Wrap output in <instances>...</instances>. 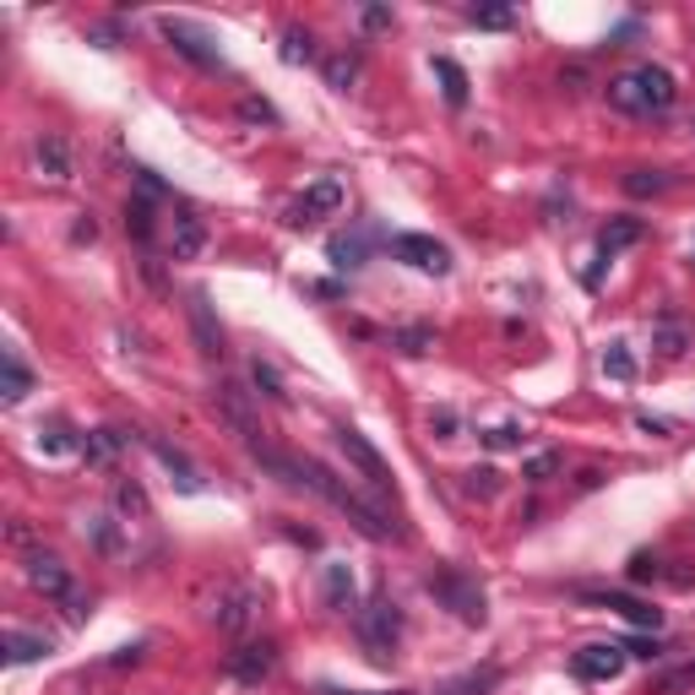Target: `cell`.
Listing matches in <instances>:
<instances>
[{"label": "cell", "mask_w": 695, "mask_h": 695, "mask_svg": "<svg viewBox=\"0 0 695 695\" xmlns=\"http://www.w3.org/2000/svg\"><path fill=\"white\" fill-rule=\"evenodd\" d=\"M674 99H680L674 77H669L663 66H652V60H641V66H630V71H619V77L609 82V104H614L619 115H636V120L674 109Z\"/></svg>", "instance_id": "1"}, {"label": "cell", "mask_w": 695, "mask_h": 695, "mask_svg": "<svg viewBox=\"0 0 695 695\" xmlns=\"http://www.w3.org/2000/svg\"><path fill=\"white\" fill-rule=\"evenodd\" d=\"M22 576H27V587H33V592H44L49 603H60V609H66V614L77 619V625L88 619L93 598H88V592L77 587L71 565H66L60 555H44V549H33V555H27V565H22Z\"/></svg>", "instance_id": "2"}, {"label": "cell", "mask_w": 695, "mask_h": 695, "mask_svg": "<svg viewBox=\"0 0 695 695\" xmlns=\"http://www.w3.org/2000/svg\"><path fill=\"white\" fill-rule=\"evenodd\" d=\"M262 614V592L251 581H218V592L207 598V625H218L223 636H245Z\"/></svg>", "instance_id": "3"}, {"label": "cell", "mask_w": 695, "mask_h": 695, "mask_svg": "<svg viewBox=\"0 0 695 695\" xmlns=\"http://www.w3.org/2000/svg\"><path fill=\"white\" fill-rule=\"evenodd\" d=\"M424 587H429V592H435V598H440V603H445V609H451V614L462 619V625H484V619H489L484 587H478L473 576H462V570L440 565V570H435V576H429Z\"/></svg>", "instance_id": "4"}, {"label": "cell", "mask_w": 695, "mask_h": 695, "mask_svg": "<svg viewBox=\"0 0 695 695\" xmlns=\"http://www.w3.org/2000/svg\"><path fill=\"white\" fill-rule=\"evenodd\" d=\"M212 408H218V418H223L251 451L267 445V440H262V424H256V392H245L240 381L218 375V381H212Z\"/></svg>", "instance_id": "5"}, {"label": "cell", "mask_w": 695, "mask_h": 695, "mask_svg": "<svg viewBox=\"0 0 695 695\" xmlns=\"http://www.w3.org/2000/svg\"><path fill=\"white\" fill-rule=\"evenodd\" d=\"M359 641L370 647L375 663H386V658L397 652V641H403V609H397L392 598H370V603L359 609Z\"/></svg>", "instance_id": "6"}, {"label": "cell", "mask_w": 695, "mask_h": 695, "mask_svg": "<svg viewBox=\"0 0 695 695\" xmlns=\"http://www.w3.org/2000/svg\"><path fill=\"white\" fill-rule=\"evenodd\" d=\"M158 27H163V38L174 44V55H185V60L201 66V71H223V49H218V38H212L201 22H190V16H163Z\"/></svg>", "instance_id": "7"}, {"label": "cell", "mask_w": 695, "mask_h": 695, "mask_svg": "<svg viewBox=\"0 0 695 695\" xmlns=\"http://www.w3.org/2000/svg\"><path fill=\"white\" fill-rule=\"evenodd\" d=\"M348 207V190L337 185V179H315V185H304L299 196H293V207H288V223L293 229H310V223H326V218H337Z\"/></svg>", "instance_id": "8"}, {"label": "cell", "mask_w": 695, "mask_h": 695, "mask_svg": "<svg viewBox=\"0 0 695 695\" xmlns=\"http://www.w3.org/2000/svg\"><path fill=\"white\" fill-rule=\"evenodd\" d=\"M625 663H630V652H625V647L598 641V647H581V652L570 658V674H576V680H587V685H609V680H619V674H625Z\"/></svg>", "instance_id": "9"}, {"label": "cell", "mask_w": 695, "mask_h": 695, "mask_svg": "<svg viewBox=\"0 0 695 695\" xmlns=\"http://www.w3.org/2000/svg\"><path fill=\"white\" fill-rule=\"evenodd\" d=\"M337 445H343V456H348V462H354V467L375 484V489H392V467H386V456H381V451H375V445L354 429V424H337Z\"/></svg>", "instance_id": "10"}, {"label": "cell", "mask_w": 695, "mask_h": 695, "mask_svg": "<svg viewBox=\"0 0 695 695\" xmlns=\"http://www.w3.org/2000/svg\"><path fill=\"white\" fill-rule=\"evenodd\" d=\"M223 669H229V680H240V685H267L273 669H278V647H273V641H245V647L229 652Z\"/></svg>", "instance_id": "11"}, {"label": "cell", "mask_w": 695, "mask_h": 695, "mask_svg": "<svg viewBox=\"0 0 695 695\" xmlns=\"http://www.w3.org/2000/svg\"><path fill=\"white\" fill-rule=\"evenodd\" d=\"M392 251H397V262H408L414 273H429V278H445V273H451V251H445L440 240H429V234H397Z\"/></svg>", "instance_id": "12"}, {"label": "cell", "mask_w": 695, "mask_h": 695, "mask_svg": "<svg viewBox=\"0 0 695 695\" xmlns=\"http://www.w3.org/2000/svg\"><path fill=\"white\" fill-rule=\"evenodd\" d=\"M33 169H38V179H55V185H66L71 174H77V158H71V141L66 137H44L33 141Z\"/></svg>", "instance_id": "13"}, {"label": "cell", "mask_w": 695, "mask_h": 695, "mask_svg": "<svg viewBox=\"0 0 695 695\" xmlns=\"http://www.w3.org/2000/svg\"><path fill=\"white\" fill-rule=\"evenodd\" d=\"M190 332H196V348H201V359H223V326H218V315H212V304H207V293L196 288L190 293Z\"/></svg>", "instance_id": "14"}, {"label": "cell", "mask_w": 695, "mask_h": 695, "mask_svg": "<svg viewBox=\"0 0 695 695\" xmlns=\"http://www.w3.org/2000/svg\"><path fill=\"white\" fill-rule=\"evenodd\" d=\"M587 603H598V609H614L619 619H630V625H641V630H658V625H663V614H658L652 603H641V598H625V592H592Z\"/></svg>", "instance_id": "15"}, {"label": "cell", "mask_w": 695, "mask_h": 695, "mask_svg": "<svg viewBox=\"0 0 695 695\" xmlns=\"http://www.w3.org/2000/svg\"><path fill=\"white\" fill-rule=\"evenodd\" d=\"M207 245V223L196 212H174V262H196Z\"/></svg>", "instance_id": "16"}, {"label": "cell", "mask_w": 695, "mask_h": 695, "mask_svg": "<svg viewBox=\"0 0 695 695\" xmlns=\"http://www.w3.org/2000/svg\"><path fill=\"white\" fill-rule=\"evenodd\" d=\"M641 240V218H614L603 234H598V262H614L619 251H630Z\"/></svg>", "instance_id": "17"}, {"label": "cell", "mask_w": 695, "mask_h": 695, "mask_svg": "<svg viewBox=\"0 0 695 695\" xmlns=\"http://www.w3.org/2000/svg\"><path fill=\"white\" fill-rule=\"evenodd\" d=\"M120 445H126L120 429H88V435H82V456H88L93 467H109V462L120 456Z\"/></svg>", "instance_id": "18"}, {"label": "cell", "mask_w": 695, "mask_h": 695, "mask_svg": "<svg viewBox=\"0 0 695 695\" xmlns=\"http://www.w3.org/2000/svg\"><path fill=\"white\" fill-rule=\"evenodd\" d=\"M55 652V641L49 636H33V630H5V658L11 663H38V658H49Z\"/></svg>", "instance_id": "19"}, {"label": "cell", "mask_w": 695, "mask_h": 695, "mask_svg": "<svg viewBox=\"0 0 695 695\" xmlns=\"http://www.w3.org/2000/svg\"><path fill=\"white\" fill-rule=\"evenodd\" d=\"M321 587H326V603H332V609H354V570H348L343 559H332V565L321 570Z\"/></svg>", "instance_id": "20"}, {"label": "cell", "mask_w": 695, "mask_h": 695, "mask_svg": "<svg viewBox=\"0 0 695 695\" xmlns=\"http://www.w3.org/2000/svg\"><path fill=\"white\" fill-rule=\"evenodd\" d=\"M435 77H440V93H445V104H451V109H462V104H467V71H462L456 60L435 55Z\"/></svg>", "instance_id": "21"}, {"label": "cell", "mask_w": 695, "mask_h": 695, "mask_svg": "<svg viewBox=\"0 0 695 695\" xmlns=\"http://www.w3.org/2000/svg\"><path fill=\"white\" fill-rule=\"evenodd\" d=\"M685 343H691L685 321H674V315H658V326H652V348H658L663 359H680V354H685Z\"/></svg>", "instance_id": "22"}, {"label": "cell", "mask_w": 695, "mask_h": 695, "mask_svg": "<svg viewBox=\"0 0 695 695\" xmlns=\"http://www.w3.org/2000/svg\"><path fill=\"white\" fill-rule=\"evenodd\" d=\"M0 392H5V403H22V397L33 392V370H27L16 354L0 359Z\"/></svg>", "instance_id": "23"}, {"label": "cell", "mask_w": 695, "mask_h": 695, "mask_svg": "<svg viewBox=\"0 0 695 695\" xmlns=\"http://www.w3.org/2000/svg\"><path fill=\"white\" fill-rule=\"evenodd\" d=\"M126 234H131L137 245H152V234H158V218H152V196H137V201H126Z\"/></svg>", "instance_id": "24"}, {"label": "cell", "mask_w": 695, "mask_h": 695, "mask_svg": "<svg viewBox=\"0 0 695 695\" xmlns=\"http://www.w3.org/2000/svg\"><path fill=\"white\" fill-rule=\"evenodd\" d=\"M115 511H120V517H126V522H147V517H152V506H147V489H141L137 478H126V484H120V489H115Z\"/></svg>", "instance_id": "25"}, {"label": "cell", "mask_w": 695, "mask_h": 695, "mask_svg": "<svg viewBox=\"0 0 695 695\" xmlns=\"http://www.w3.org/2000/svg\"><path fill=\"white\" fill-rule=\"evenodd\" d=\"M147 445H152V451H158V462H163V467H169V473L179 478V489H185V495H196V489H201L196 467H190V462H185V456H179L174 445H163V440H147Z\"/></svg>", "instance_id": "26"}, {"label": "cell", "mask_w": 695, "mask_h": 695, "mask_svg": "<svg viewBox=\"0 0 695 695\" xmlns=\"http://www.w3.org/2000/svg\"><path fill=\"white\" fill-rule=\"evenodd\" d=\"M326 256H332V267H364V234H337L332 245H326Z\"/></svg>", "instance_id": "27"}, {"label": "cell", "mask_w": 695, "mask_h": 695, "mask_svg": "<svg viewBox=\"0 0 695 695\" xmlns=\"http://www.w3.org/2000/svg\"><path fill=\"white\" fill-rule=\"evenodd\" d=\"M603 375H609V381H619V386H630V381H636V359H630V348H625V343H609V348H603Z\"/></svg>", "instance_id": "28"}, {"label": "cell", "mask_w": 695, "mask_h": 695, "mask_svg": "<svg viewBox=\"0 0 695 695\" xmlns=\"http://www.w3.org/2000/svg\"><path fill=\"white\" fill-rule=\"evenodd\" d=\"M663 190H669L663 169H630L625 174V196H663Z\"/></svg>", "instance_id": "29"}, {"label": "cell", "mask_w": 695, "mask_h": 695, "mask_svg": "<svg viewBox=\"0 0 695 695\" xmlns=\"http://www.w3.org/2000/svg\"><path fill=\"white\" fill-rule=\"evenodd\" d=\"M288 66H304V60H315V38L304 33V27H282V49H278Z\"/></svg>", "instance_id": "30"}, {"label": "cell", "mask_w": 695, "mask_h": 695, "mask_svg": "<svg viewBox=\"0 0 695 695\" xmlns=\"http://www.w3.org/2000/svg\"><path fill=\"white\" fill-rule=\"evenodd\" d=\"M251 386H256L262 397H273V403H288V386H282V375L267 364V359H256V364H251Z\"/></svg>", "instance_id": "31"}, {"label": "cell", "mask_w": 695, "mask_h": 695, "mask_svg": "<svg viewBox=\"0 0 695 695\" xmlns=\"http://www.w3.org/2000/svg\"><path fill=\"white\" fill-rule=\"evenodd\" d=\"M38 445H44L49 456H66V451H82V440H77V435H71V429H66L60 418H55L49 429H38Z\"/></svg>", "instance_id": "32"}, {"label": "cell", "mask_w": 695, "mask_h": 695, "mask_svg": "<svg viewBox=\"0 0 695 695\" xmlns=\"http://www.w3.org/2000/svg\"><path fill=\"white\" fill-rule=\"evenodd\" d=\"M500 680V669H484V674H462V680H451V685H440L435 695H484L489 685Z\"/></svg>", "instance_id": "33"}, {"label": "cell", "mask_w": 695, "mask_h": 695, "mask_svg": "<svg viewBox=\"0 0 695 695\" xmlns=\"http://www.w3.org/2000/svg\"><path fill=\"white\" fill-rule=\"evenodd\" d=\"M354 77H359V55H332V60H326V82H332L337 93H348Z\"/></svg>", "instance_id": "34"}, {"label": "cell", "mask_w": 695, "mask_h": 695, "mask_svg": "<svg viewBox=\"0 0 695 695\" xmlns=\"http://www.w3.org/2000/svg\"><path fill=\"white\" fill-rule=\"evenodd\" d=\"M392 348L397 354H424V348H435V332L429 326H403V332H392Z\"/></svg>", "instance_id": "35"}, {"label": "cell", "mask_w": 695, "mask_h": 695, "mask_svg": "<svg viewBox=\"0 0 695 695\" xmlns=\"http://www.w3.org/2000/svg\"><path fill=\"white\" fill-rule=\"evenodd\" d=\"M695 691V663H685V669H669L658 685H652V695H691Z\"/></svg>", "instance_id": "36"}, {"label": "cell", "mask_w": 695, "mask_h": 695, "mask_svg": "<svg viewBox=\"0 0 695 695\" xmlns=\"http://www.w3.org/2000/svg\"><path fill=\"white\" fill-rule=\"evenodd\" d=\"M522 435H528L522 424H495V429H484V445H489V451H517Z\"/></svg>", "instance_id": "37"}, {"label": "cell", "mask_w": 695, "mask_h": 695, "mask_svg": "<svg viewBox=\"0 0 695 695\" xmlns=\"http://www.w3.org/2000/svg\"><path fill=\"white\" fill-rule=\"evenodd\" d=\"M555 473H559V451H538V456L522 467V478H528V484H549Z\"/></svg>", "instance_id": "38"}, {"label": "cell", "mask_w": 695, "mask_h": 695, "mask_svg": "<svg viewBox=\"0 0 695 695\" xmlns=\"http://www.w3.org/2000/svg\"><path fill=\"white\" fill-rule=\"evenodd\" d=\"M467 22L473 27H511V5H473Z\"/></svg>", "instance_id": "39"}, {"label": "cell", "mask_w": 695, "mask_h": 695, "mask_svg": "<svg viewBox=\"0 0 695 695\" xmlns=\"http://www.w3.org/2000/svg\"><path fill=\"white\" fill-rule=\"evenodd\" d=\"M462 489H467V495H495V489H500V473H495V467H473Z\"/></svg>", "instance_id": "40"}, {"label": "cell", "mask_w": 695, "mask_h": 695, "mask_svg": "<svg viewBox=\"0 0 695 695\" xmlns=\"http://www.w3.org/2000/svg\"><path fill=\"white\" fill-rule=\"evenodd\" d=\"M240 115H245V120H262V126H273V120H278V109H273L267 99H245V104H240Z\"/></svg>", "instance_id": "41"}, {"label": "cell", "mask_w": 695, "mask_h": 695, "mask_svg": "<svg viewBox=\"0 0 695 695\" xmlns=\"http://www.w3.org/2000/svg\"><path fill=\"white\" fill-rule=\"evenodd\" d=\"M625 652H630V658H663V647H658V641H630Z\"/></svg>", "instance_id": "42"}, {"label": "cell", "mask_w": 695, "mask_h": 695, "mask_svg": "<svg viewBox=\"0 0 695 695\" xmlns=\"http://www.w3.org/2000/svg\"><path fill=\"white\" fill-rule=\"evenodd\" d=\"M386 22H392L386 5H370V11H364V27H386Z\"/></svg>", "instance_id": "43"}, {"label": "cell", "mask_w": 695, "mask_h": 695, "mask_svg": "<svg viewBox=\"0 0 695 695\" xmlns=\"http://www.w3.org/2000/svg\"><path fill=\"white\" fill-rule=\"evenodd\" d=\"M435 429H440V440H451V429H456V418H451V414H435Z\"/></svg>", "instance_id": "44"}, {"label": "cell", "mask_w": 695, "mask_h": 695, "mask_svg": "<svg viewBox=\"0 0 695 695\" xmlns=\"http://www.w3.org/2000/svg\"><path fill=\"white\" fill-rule=\"evenodd\" d=\"M315 695H403V691H332L326 685V691H315Z\"/></svg>", "instance_id": "45"}]
</instances>
